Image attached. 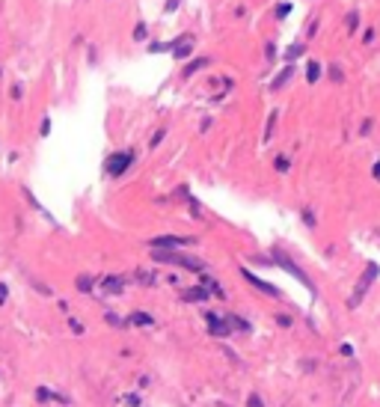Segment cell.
I'll return each instance as SVG.
<instances>
[{
	"mask_svg": "<svg viewBox=\"0 0 380 407\" xmlns=\"http://www.w3.org/2000/svg\"><path fill=\"white\" fill-rule=\"evenodd\" d=\"M151 258H155V262H161V265H181V268H187V271H202V268H205L199 258L184 256V253H175V250H151Z\"/></svg>",
	"mask_w": 380,
	"mask_h": 407,
	"instance_id": "obj_1",
	"label": "cell"
},
{
	"mask_svg": "<svg viewBox=\"0 0 380 407\" xmlns=\"http://www.w3.org/2000/svg\"><path fill=\"white\" fill-rule=\"evenodd\" d=\"M274 262H276V265H279V268H282L285 274H291V277H294V279H297L300 285H306V288H309V291L315 294V285H312V279H309L306 274H303V271H300V268H297V265L291 262V258H288V256H285L282 250H276V253H274Z\"/></svg>",
	"mask_w": 380,
	"mask_h": 407,
	"instance_id": "obj_2",
	"label": "cell"
},
{
	"mask_svg": "<svg viewBox=\"0 0 380 407\" xmlns=\"http://www.w3.org/2000/svg\"><path fill=\"white\" fill-rule=\"evenodd\" d=\"M380 277V268L374 265V262H368L365 265V271H362V277H359V282H357V291H354V298H351V306H357L362 298H365V291L371 288V282Z\"/></svg>",
	"mask_w": 380,
	"mask_h": 407,
	"instance_id": "obj_3",
	"label": "cell"
},
{
	"mask_svg": "<svg viewBox=\"0 0 380 407\" xmlns=\"http://www.w3.org/2000/svg\"><path fill=\"white\" fill-rule=\"evenodd\" d=\"M131 161H134V155H131V152L110 155V158H107V172H110V175H122V172L131 167Z\"/></svg>",
	"mask_w": 380,
	"mask_h": 407,
	"instance_id": "obj_4",
	"label": "cell"
},
{
	"mask_svg": "<svg viewBox=\"0 0 380 407\" xmlns=\"http://www.w3.org/2000/svg\"><path fill=\"white\" fill-rule=\"evenodd\" d=\"M181 244H193V238H178V235H161V238H151L148 247L151 250H175Z\"/></svg>",
	"mask_w": 380,
	"mask_h": 407,
	"instance_id": "obj_5",
	"label": "cell"
},
{
	"mask_svg": "<svg viewBox=\"0 0 380 407\" xmlns=\"http://www.w3.org/2000/svg\"><path fill=\"white\" fill-rule=\"evenodd\" d=\"M241 274H244V279H247V282H250L253 288H258V291H264V294H268V298H279V288H276V285H271V282H264L261 277H255V274H250L247 268H244Z\"/></svg>",
	"mask_w": 380,
	"mask_h": 407,
	"instance_id": "obj_6",
	"label": "cell"
},
{
	"mask_svg": "<svg viewBox=\"0 0 380 407\" xmlns=\"http://www.w3.org/2000/svg\"><path fill=\"white\" fill-rule=\"evenodd\" d=\"M208 327H211V333H214V336H229V327H226V321L223 318H217V315H211L208 312Z\"/></svg>",
	"mask_w": 380,
	"mask_h": 407,
	"instance_id": "obj_7",
	"label": "cell"
},
{
	"mask_svg": "<svg viewBox=\"0 0 380 407\" xmlns=\"http://www.w3.org/2000/svg\"><path fill=\"white\" fill-rule=\"evenodd\" d=\"M190 48H193V39H190V36L178 39V42H175V57H187V54H190Z\"/></svg>",
	"mask_w": 380,
	"mask_h": 407,
	"instance_id": "obj_8",
	"label": "cell"
},
{
	"mask_svg": "<svg viewBox=\"0 0 380 407\" xmlns=\"http://www.w3.org/2000/svg\"><path fill=\"white\" fill-rule=\"evenodd\" d=\"M128 324H137V327H151L155 321H151V315H146V312H134V315L128 318Z\"/></svg>",
	"mask_w": 380,
	"mask_h": 407,
	"instance_id": "obj_9",
	"label": "cell"
},
{
	"mask_svg": "<svg viewBox=\"0 0 380 407\" xmlns=\"http://www.w3.org/2000/svg\"><path fill=\"white\" fill-rule=\"evenodd\" d=\"M104 291L119 294V291H122V279H119V277H107V279H104Z\"/></svg>",
	"mask_w": 380,
	"mask_h": 407,
	"instance_id": "obj_10",
	"label": "cell"
},
{
	"mask_svg": "<svg viewBox=\"0 0 380 407\" xmlns=\"http://www.w3.org/2000/svg\"><path fill=\"white\" fill-rule=\"evenodd\" d=\"M184 298H187V300H205V298H208V291H205V288H190Z\"/></svg>",
	"mask_w": 380,
	"mask_h": 407,
	"instance_id": "obj_11",
	"label": "cell"
},
{
	"mask_svg": "<svg viewBox=\"0 0 380 407\" xmlns=\"http://www.w3.org/2000/svg\"><path fill=\"white\" fill-rule=\"evenodd\" d=\"M202 65H208V60H196V63H190V65L184 68V78H190V75H196V71H199Z\"/></svg>",
	"mask_w": 380,
	"mask_h": 407,
	"instance_id": "obj_12",
	"label": "cell"
},
{
	"mask_svg": "<svg viewBox=\"0 0 380 407\" xmlns=\"http://www.w3.org/2000/svg\"><path fill=\"white\" fill-rule=\"evenodd\" d=\"M318 71H321L318 63H309V65H306V78H309V81H318Z\"/></svg>",
	"mask_w": 380,
	"mask_h": 407,
	"instance_id": "obj_13",
	"label": "cell"
},
{
	"mask_svg": "<svg viewBox=\"0 0 380 407\" xmlns=\"http://www.w3.org/2000/svg\"><path fill=\"white\" fill-rule=\"evenodd\" d=\"M288 78H291V68H285V71H282V75H279V78L274 81V89H279V86H282V84H285Z\"/></svg>",
	"mask_w": 380,
	"mask_h": 407,
	"instance_id": "obj_14",
	"label": "cell"
},
{
	"mask_svg": "<svg viewBox=\"0 0 380 407\" xmlns=\"http://www.w3.org/2000/svg\"><path fill=\"white\" fill-rule=\"evenodd\" d=\"M78 288H81V291H89V288H92V279H89V277H78Z\"/></svg>",
	"mask_w": 380,
	"mask_h": 407,
	"instance_id": "obj_15",
	"label": "cell"
},
{
	"mask_svg": "<svg viewBox=\"0 0 380 407\" xmlns=\"http://www.w3.org/2000/svg\"><path fill=\"white\" fill-rule=\"evenodd\" d=\"M274 125H276V113H271V119H268V131H264V140H271V134H274Z\"/></svg>",
	"mask_w": 380,
	"mask_h": 407,
	"instance_id": "obj_16",
	"label": "cell"
},
{
	"mask_svg": "<svg viewBox=\"0 0 380 407\" xmlns=\"http://www.w3.org/2000/svg\"><path fill=\"white\" fill-rule=\"evenodd\" d=\"M107 321H110L113 327H125V321H122L119 315H113V312H107Z\"/></svg>",
	"mask_w": 380,
	"mask_h": 407,
	"instance_id": "obj_17",
	"label": "cell"
},
{
	"mask_svg": "<svg viewBox=\"0 0 380 407\" xmlns=\"http://www.w3.org/2000/svg\"><path fill=\"white\" fill-rule=\"evenodd\" d=\"M247 407H264V401H261V395H250V401H247Z\"/></svg>",
	"mask_w": 380,
	"mask_h": 407,
	"instance_id": "obj_18",
	"label": "cell"
},
{
	"mask_svg": "<svg viewBox=\"0 0 380 407\" xmlns=\"http://www.w3.org/2000/svg\"><path fill=\"white\" fill-rule=\"evenodd\" d=\"M276 170L285 172V170H288V161H285V158H276Z\"/></svg>",
	"mask_w": 380,
	"mask_h": 407,
	"instance_id": "obj_19",
	"label": "cell"
},
{
	"mask_svg": "<svg viewBox=\"0 0 380 407\" xmlns=\"http://www.w3.org/2000/svg\"><path fill=\"white\" fill-rule=\"evenodd\" d=\"M276 324H282V327H291V318H288V315H276Z\"/></svg>",
	"mask_w": 380,
	"mask_h": 407,
	"instance_id": "obj_20",
	"label": "cell"
},
{
	"mask_svg": "<svg viewBox=\"0 0 380 407\" xmlns=\"http://www.w3.org/2000/svg\"><path fill=\"white\" fill-rule=\"evenodd\" d=\"M68 324H71V330H74V333H84V324H81V321H74V318H71Z\"/></svg>",
	"mask_w": 380,
	"mask_h": 407,
	"instance_id": "obj_21",
	"label": "cell"
},
{
	"mask_svg": "<svg viewBox=\"0 0 380 407\" xmlns=\"http://www.w3.org/2000/svg\"><path fill=\"white\" fill-rule=\"evenodd\" d=\"M297 54H300V45H294V48H288V60H294Z\"/></svg>",
	"mask_w": 380,
	"mask_h": 407,
	"instance_id": "obj_22",
	"label": "cell"
},
{
	"mask_svg": "<svg viewBox=\"0 0 380 407\" xmlns=\"http://www.w3.org/2000/svg\"><path fill=\"white\" fill-rule=\"evenodd\" d=\"M3 300H6V285L0 282V303H3Z\"/></svg>",
	"mask_w": 380,
	"mask_h": 407,
	"instance_id": "obj_23",
	"label": "cell"
}]
</instances>
